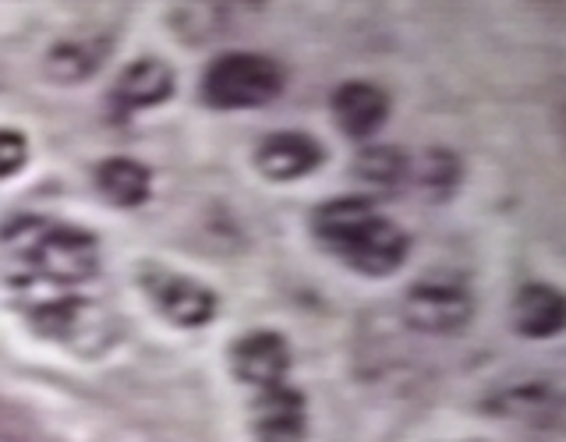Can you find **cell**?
Here are the masks:
<instances>
[{"mask_svg": "<svg viewBox=\"0 0 566 442\" xmlns=\"http://www.w3.org/2000/svg\"><path fill=\"white\" fill-rule=\"evenodd\" d=\"M315 241L361 276H389L411 255V238L368 199H333L312 212Z\"/></svg>", "mask_w": 566, "mask_h": 442, "instance_id": "obj_1", "label": "cell"}, {"mask_svg": "<svg viewBox=\"0 0 566 442\" xmlns=\"http://www.w3.org/2000/svg\"><path fill=\"white\" fill-rule=\"evenodd\" d=\"M0 241H8L43 280L71 287L99 270V244L88 230L50 223L40 217H14L0 227Z\"/></svg>", "mask_w": 566, "mask_h": 442, "instance_id": "obj_2", "label": "cell"}, {"mask_svg": "<svg viewBox=\"0 0 566 442\" xmlns=\"http://www.w3.org/2000/svg\"><path fill=\"white\" fill-rule=\"evenodd\" d=\"M283 85H287V78H283V67L273 57L230 50L206 67L202 99L212 110H259L283 93Z\"/></svg>", "mask_w": 566, "mask_h": 442, "instance_id": "obj_3", "label": "cell"}, {"mask_svg": "<svg viewBox=\"0 0 566 442\" xmlns=\"http://www.w3.org/2000/svg\"><path fill=\"white\" fill-rule=\"evenodd\" d=\"M474 315V297L460 280L450 276H429L418 280L403 294V318L407 326L429 336H453L460 333Z\"/></svg>", "mask_w": 566, "mask_h": 442, "instance_id": "obj_4", "label": "cell"}, {"mask_svg": "<svg viewBox=\"0 0 566 442\" xmlns=\"http://www.w3.org/2000/svg\"><path fill=\"white\" fill-rule=\"evenodd\" d=\"M142 291L149 294L153 308L167 318V323L181 326V329H202L212 323L217 315V294H212L206 283L191 280L185 273L174 270H146L138 276Z\"/></svg>", "mask_w": 566, "mask_h": 442, "instance_id": "obj_5", "label": "cell"}, {"mask_svg": "<svg viewBox=\"0 0 566 442\" xmlns=\"http://www.w3.org/2000/svg\"><path fill=\"white\" fill-rule=\"evenodd\" d=\"M482 411L503 421L527 424V429H553L563 414V397L553 382L531 379V382H513L495 389V393L482 400Z\"/></svg>", "mask_w": 566, "mask_h": 442, "instance_id": "obj_6", "label": "cell"}, {"mask_svg": "<svg viewBox=\"0 0 566 442\" xmlns=\"http://www.w3.org/2000/svg\"><path fill=\"white\" fill-rule=\"evenodd\" d=\"M230 368L244 386L255 389H273L287 382L291 371V347L280 333L273 329H252L230 347Z\"/></svg>", "mask_w": 566, "mask_h": 442, "instance_id": "obj_7", "label": "cell"}, {"mask_svg": "<svg viewBox=\"0 0 566 442\" xmlns=\"http://www.w3.org/2000/svg\"><path fill=\"white\" fill-rule=\"evenodd\" d=\"M308 411L305 397L280 382L273 389H259V400L252 407V435L255 442H305Z\"/></svg>", "mask_w": 566, "mask_h": 442, "instance_id": "obj_8", "label": "cell"}, {"mask_svg": "<svg viewBox=\"0 0 566 442\" xmlns=\"http://www.w3.org/2000/svg\"><path fill=\"white\" fill-rule=\"evenodd\" d=\"M323 146L305 135V131H273L259 141L255 149V167L270 181H301L312 170L323 167Z\"/></svg>", "mask_w": 566, "mask_h": 442, "instance_id": "obj_9", "label": "cell"}, {"mask_svg": "<svg viewBox=\"0 0 566 442\" xmlns=\"http://www.w3.org/2000/svg\"><path fill=\"white\" fill-rule=\"evenodd\" d=\"M389 117V96L371 82H344L333 93V120L354 141L376 135Z\"/></svg>", "mask_w": 566, "mask_h": 442, "instance_id": "obj_10", "label": "cell"}, {"mask_svg": "<svg viewBox=\"0 0 566 442\" xmlns=\"http://www.w3.org/2000/svg\"><path fill=\"white\" fill-rule=\"evenodd\" d=\"M174 88H177V78L170 64L156 57H142V61H132L117 75L111 99L120 110H149V106L167 103L174 96Z\"/></svg>", "mask_w": 566, "mask_h": 442, "instance_id": "obj_11", "label": "cell"}, {"mask_svg": "<svg viewBox=\"0 0 566 442\" xmlns=\"http://www.w3.org/2000/svg\"><path fill=\"white\" fill-rule=\"evenodd\" d=\"M566 323V301L548 283H524L513 297V326L527 340H548Z\"/></svg>", "mask_w": 566, "mask_h": 442, "instance_id": "obj_12", "label": "cell"}, {"mask_svg": "<svg viewBox=\"0 0 566 442\" xmlns=\"http://www.w3.org/2000/svg\"><path fill=\"white\" fill-rule=\"evenodd\" d=\"M96 188L111 206L135 209L149 199L153 173H149V167H142L132 156H114V159H103L96 167Z\"/></svg>", "mask_w": 566, "mask_h": 442, "instance_id": "obj_13", "label": "cell"}, {"mask_svg": "<svg viewBox=\"0 0 566 442\" xmlns=\"http://www.w3.org/2000/svg\"><path fill=\"white\" fill-rule=\"evenodd\" d=\"M111 57V40H61L46 53V75L61 85L88 82Z\"/></svg>", "mask_w": 566, "mask_h": 442, "instance_id": "obj_14", "label": "cell"}, {"mask_svg": "<svg viewBox=\"0 0 566 442\" xmlns=\"http://www.w3.org/2000/svg\"><path fill=\"white\" fill-rule=\"evenodd\" d=\"M25 318L40 336H50V340H75V333L82 329V318H85V297H75V294L32 297L25 305Z\"/></svg>", "mask_w": 566, "mask_h": 442, "instance_id": "obj_15", "label": "cell"}, {"mask_svg": "<svg viewBox=\"0 0 566 442\" xmlns=\"http://www.w3.org/2000/svg\"><path fill=\"white\" fill-rule=\"evenodd\" d=\"M234 0H181V8L174 11V29L185 35V40H206V35H217L227 25V14Z\"/></svg>", "mask_w": 566, "mask_h": 442, "instance_id": "obj_16", "label": "cell"}, {"mask_svg": "<svg viewBox=\"0 0 566 442\" xmlns=\"http://www.w3.org/2000/svg\"><path fill=\"white\" fill-rule=\"evenodd\" d=\"M411 164L407 156L394 146H376V149H365L358 159H354V177L365 185H379V188H394L400 185Z\"/></svg>", "mask_w": 566, "mask_h": 442, "instance_id": "obj_17", "label": "cell"}, {"mask_svg": "<svg viewBox=\"0 0 566 442\" xmlns=\"http://www.w3.org/2000/svg\"><path fill=\"white\" fill-rule=\"evenodd\" d=\"M460 185V164L453 152H442V149H432L421 156V167H418V188L421 194H429V199L442 202L450 199Z\"/></svg>", "mask_w": 566, "mask_h": 442, "instance_id": "obj_18", "label": "cell"}, {"mask_svg": "<svg viewBox=\"0 0 566 442\" xmlns=\"http://www.w3.org/2000/svg\"><path fill=\"white\" fill-rule=\"evenodd\" d=\"M29 164V141L22 131L0 128V181H8L18 170Z\"/></svg>", "mask_w": 566, "mask_h": 442, "instance_id": "obj_19", "label": "cell"}]
</instances>
